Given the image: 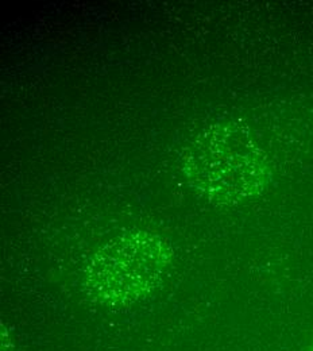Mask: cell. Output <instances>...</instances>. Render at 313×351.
Returning a JSON list of instances; mask_svg holds the SVG:
<instances>
[{
	"instance_id": "obj_1",
	"label": "cell",
	"mask_w": 313,
	"mask_h": 351,
	"mask_svg": "<svg viewBox=\"0 0 313 351\" xmlns=\"http://www.w3.org/2000/svg\"><path fill=\"white\" fill-rule=\"evenodd\" d=\"M311 351H313V349H312V350H311Z\"/></svg>"
}]
</instances>
